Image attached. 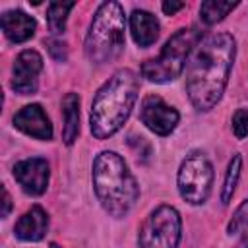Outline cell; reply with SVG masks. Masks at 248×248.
Masks as SVG:
<instances>
[{
	"label": "cell",
	"instance_id": "obj_1",
	"mask_svg": "<svg viewBox=\"0 0 248 248\" xmlns=\"http://www.w3.org/2000/svg\"><path fill=\"white\" fill-rule=\"evenodd\" d=\"M234 62V39L215 33L203 39L186 72V91L198 110H209L221 99Z\"/></svg>",
	"mask_w": 248,
	"mask_h": 248
},
{
	"label": "cell",
	"instance_id": "obj_2",
	"mask_svg": "<svg viewBox=\"0 0 248 248\" xmlns=\"http://www.w3.org/2000/svg\"><path fill=\"white\" fill-rule=\"evenodd\" d=\"M138 89H140L138 76L132 70H118L97 91L89 112L91 134L97 140L110 138L122 128V124L128 120L134 108V103L138 99Z\"/></svg>",
	"mask_w": 248,
	"mask_h": 248
},
{
	"label": "cell",
	"instance_id": "obj_3",
	"mask_svg": "<svg viewBox=\"0 0 248 248\" xmlns=\"http://www.w3.org/2000/svg\"><path fill=\"white\" fill-rule=\"evenodd\" d=\"M95 194L112 217H124L136 203L140 188L124 159L114 151H103L93 161Z\"/></svg>",
	"mask_w": 248,
	"mask_h": 248
},
{
	"label": "cell",
	"instance_id": "obj_4",
	"mask_svg": "<svg viewBox=\"0 0 248 248\" xmlns=\"http://www.w3.org/2000/svg\"><path fill=\"white\" fill-rule=\"evenodd\" d=\"M124 10L118 2H103L85 37V54L93 64L114 60L124 48Z\"/></svg>",
	"mask_w": 248,
	"mask_h": 248
},
{
	"label": "cell",
	"instance_id": "obj_5",
	"mask_svg": "<svg viewBox=\"0 0 248 248\" xmlns=\"http://www.w3.org/2000/svg\"><path fill=\"white\" fill-rule=\"evenodd\" d=\"M200 41V31L196 27L176 31L163 46L157 58L141 64V76L155 83H167L178 78L186 66V60Z\"/></svg>",
	"mask_w": 248,
	"mask_h": 248
},
{
	"label": "cell",
	"instance_id": "obj_6",
	"mask_svg": "<svg viewBox=\"0 0 248 248\" xmlns=\"http://www.w3.org/2000/svg\"><path fill=\"white\" fill-rule=\"evenodd\" d=\"M182 221L174 207L159 205L143 221L138 242L141 248H176L180 240Z\"/></svg>",
	"mask_w": 248,
	"mask_h": 248
},
{
	"label": "cell",
	"instance_id": "obj_7",
	"mask_svg": "<svg viewBox=\"0 0 248 248\" xmlns=\"http://www.w3.org/2000/svg\"><path fill=\"white\" fill-rule=\"evenodd\" d=\"M213 184V167L202 151H192L180 165L178 170V192L192 203L200 205L207 200Z\"/></svg>",
	"mask_w": 248,
	"mask_h": 248
},
{
	"label": "cell",
	"instance_id": "obj_8",
	"mask_svg": "<svg viewBox=\"0 0 248 248\" xmlns=\"http://www.w3.org/2000/svg\"><path fill=\"white\" fill-rule=\"evenodd\" d=\"M178 118V112L157 95H149L141 103V122L159 136H169L176 128Z\"/></svg>",
	"mask_w": 248,
	"mask_h": 248
},
{
	"label": "cell",
	"instance_id": "obj_9",
	"mask_svg": "<svg viewBox=\"0 0 248 248\" xmlns=\"http://www.w3.org/2000/svg\"><path fill=\"white\" fill-rule=\"evenodd\" d=\"M43 70V58L37 50H23L17 54L14 64L12 89L19 95H31L37 91L39 74Z\"/></svg>",
	"mask_w": 248,
	"mask_h": 248
},
{
	"label": "cell",
	"instance_id": "obj_10",
	"mask_svg": "<svg viewBox=\"0 0 248 248\" xmlns=\"http://www.w3.org/2000/svg\"><path fill=\"white\" fill-rule=\"evenodd\" d=\"M48 163L41 157H31L16 163L14 167V178L19 182L23 192L31 196H41L48 186Z\"/></svg>",
	"mask_w": 248,
	"mask_h": 248
},
{
	"label": "cell",
	"instance_id": "obj_11",
	"mask_svg": "<svg viewBox=\"0 0 248 248\" xmlns=\"http://www.w3.org/2000/svg\"><path fill=\"white\" fill-rule=\"evenodd\" d=\"M14 124L27 136L37 140H50L52 138V124L45 114L41 105H27L14 116Z\"/></svg>",
	"mask_w": 248,
	"mask_h": 248
},
{
	"label": "cell",
	"instance_id": "obj_12",
	"mask_svg": "<svg viewBox=\"0 0 248 248\" xmlns=\"http://www.w3.org/2000/svg\"><path fill=\"white\" fill-rule=\"evenodd\" d=\"M48 229V215L41 205H33L29 211H25L19 221L16 223V236L27 242H37L45 236Z\"/></svg>",
	"mask_w": 248,
	"mask_h": 248
},
{
	"label": "cell",
	"instance_id": "obj_13",
	"mask_svg": "<svg viewBox=\"0 0 248 248\" xmlns=\"http://www.w3.org/2000/svg\"><path fill=\"white\" fill-rule=\"evenodd\" d=\"M0 25H2L4 35L12 43H23V41L31 39L35 35V29H37L35 19L31 16H27L25 12H21V10L4 12L2 19H0Z\"/></svg>",
	"mask_w": 248,
	"mask_h": 248
},
{
	"label": "cell",
	"instance_id": "obj_14",
	"mask_svg": "<svg viewBox=\"0 0 248 248\" xmlns=\"http://www.w3.org/2000/svg\"><path fill=\"white\" fill-rule=\"evenodd\" d=\"M130 31L140 46H149L159 37V21L145 10H134L130 16Z\"/></svg>",
	"mask_w": 248,
	"mask_h": 248
},
{
	"label": "cell",
	"instance_id": "obj_15",
	"mask_svg": "<svg viewBox=\"0 0 248 248\" xmlns=\"http://www.w3.org/2000/svg\"><path fill=\"white\" fill-rule=\"evenodd\" d=\"M62 116H64V128L62 138L68 145H72L79 134V97L76 93H68L62 101Z\"/></svg>",
	"mask_w": 248,
	"mask_h": 248
},
{
	"label": "cell",
	"instance_id": "obj_16",
	"mask_svg": "<svg viewBox=\"0 0 248 248\" xmlns=\"http://www.w3.org/2000/svg\"><path fill=\"white\" fill-rule=\"evenodd\" d=\"M236 8L234 2H219V0H205L200 6V17L203 23L213 25L217 21H221L229 12H232Z\"/></svg>",
	"mask_w": 248,
	"mask_h": 248
},
{
	"label": "cell",
	"instance_id": "obj_17",
	"mask_svg": "<svg viewBox=\"0 0 248 248\" xmlns=\"http://www.w3.org/2000/svg\"><path fill=\"white\" fill-rule=\"evenodd\" d=\"M74 6H76L74 2H52V4H48L46 21H48V27H50L52 33H62L66 29V19H68V14Z\"/></svg>",
	"mask_w": 248,
	"mask_h": 248
},
{
	"label": "cell",
	"instance_id": "obj_18",
	"mask_svg": "<svg viewBox=\"0 0 248 248\" xmlns=\"http://www.w3.org/2000/svg\"><path fill=\"white\" fill-rule=\"evenodd\" d=\"M240 167H242V159H240V155H234L229 163L227 176H225V182H223V192H221V202L223 203H229L232 194H234V188H236V182H238V176H240Z\"/></svg>",
	"mask_w": 248,
	"mask_h": 248
},
{
	"label": "cell",
	"instance_id": "obj_19",
	"mask_svg": "<svg viewBox=\"0 0 248 248\" xmlns=\"http://www.w3.org/2000/svg\"><path fill=\"white\" fill-rule=\"evenodd\" d=\"M229 232H231V234H242V232H248V200L236 209L232 221L229 223Z\"/></svg>",
	"mask_w": 248,
	"mask_h": 248
},
{
	"label": "cell",
	"instance_id": "obj_20",
	"mask_svg": "<svg viewBox=\"0 0 248 248\" xmlns=\"http://www.w3.org/2000/svg\"><path fill=\"white\" fill-rule=\"evenodd\" d=\"M232 132L238 140L248 136V110L246 108H238L232 116Z\"/></svg>",
	"mask_w": 248,
	"mask_h": 248
},
{
	"label": "cell",
	"instance_id": "obj_21",
	"mask_svg": "<svg viewBox=\"0 0 248 248\" xmlns=\"http://www.w3.org/2000/svg\"><path fill=\"white\" fill-rule=\"evenodd\" d=\"M163 12L167 14V16H174L178 10H182L184 8V2H163Z\"/></svg>",
	"mask_w": 248,
	"mask_h": 248
},
{
	"label": "cell",
	"instance_id": "obj_22",
	"mask_svg": "<svg viewBox=\"0 0 248 248\" xmlns=\"http://www.w3.org/2000/svg\"><path fill=\"white\" fill-rule=\"evenodd\" d=\"M2 217H8V213H10V209H12V200H10V194H8V190L6 188H2Z\"/></svg>",
	"mask_w": 248,
	"mask_h": 248
},
{
	"label": "cell",
	"instance_id": "obj_23",
	"mask_svg": "<svg viewBox=\"0 0 248 248\" xmlns=\"http://www.w3.org/2000/svg\"><path fill=\"white\" fill-rule=\"evenodd\" d=\"M52 248H58V246H52Z\"/></svg>",
	"mask_w": 248,
	"mask_h": 248
}]
</instances>
